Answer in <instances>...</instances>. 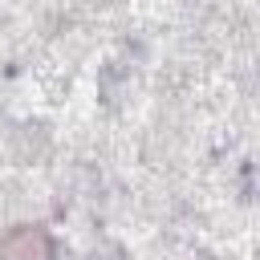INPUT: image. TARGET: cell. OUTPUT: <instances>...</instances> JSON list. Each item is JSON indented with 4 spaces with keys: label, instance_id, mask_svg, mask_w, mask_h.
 <instances>
[{
    "label": "cell",
    "instance_id": "cell-1",
    "mask_svg": "<svg viewBox=\"0 0 260 260\" xmlns=\"http://www.w3.org/2000/svg\"><path fill=\"white\" fill-rule=\"evenodd\" d=\"M0 260H53V236L41 223H20L0 240Z\"/></svg>",
    "mask_w": 260,
    "mask_h": 260
}]
</instances>
